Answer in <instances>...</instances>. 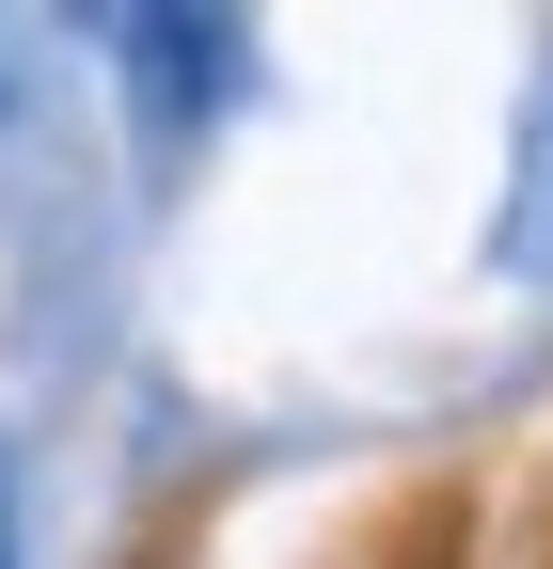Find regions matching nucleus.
<instances>
[{
  "label": "nucleus",
  "mask_w": 553,
  "mask_h": 569,
  "mask_svg": "<svg viewBox=\"0 0 553 569\" xmlns=\"http://www.w3.org/2000/svg\"><path fill=\"white\" fill-rule=\"evenodd\" d=\"M0 569H17V475H0Z\"/></svg>",
  "instance_id": "f257e3e1"
}]
</instances>
